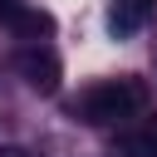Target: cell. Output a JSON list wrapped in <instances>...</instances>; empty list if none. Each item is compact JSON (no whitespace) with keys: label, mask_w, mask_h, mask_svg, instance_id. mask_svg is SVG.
<instances>
[{"label":"cell","mask_w":157,"mask_h":157,"mask_svg":"<svg viewBox=\"0 0 157 157\" xmlns=\"http://www.w3.org/2000/svg\"><path fill=\"white\" fill-rule=\"evenodd\" d=\"M142 108H147V88L137 78H108L78 98V118L93 128H128Z\"/></svg>","instance_id":"6da1fadb"},{"label":"cell","mask_w":157,"mask_h":157,"mask_svg":"<svg viewBox=\"0 0 157 157\" xmlns=\"http://www.w3.org/2000/svg\"><path fill=\"white\" fill-rule=\"evenodd\" d=\"M20 74L29 78L34 93H54V88H59V59H54V49H49V44L20 49Z\"/></svg>","instance_id":"7a4b0ae2"},{"label":"cell","mask_w":157,"mask_h":157,"mask_svg":"<svg viewBox=\"0 0 157 157\" xmlns=\"http://www.w3.org/2000/svg\"><path fill=\"white\" fill-rule=\"evenodd\" d=\"M113 157H157V118H132L113 137Z\"/></svg>","instance_id":"3957f363"},{"label":"cell","mask_w":157,"mask_h":157,"mask_svg":"<svg viewBox=\"0 0 157 157\" xmlns=\"http://www.w3.org/2000/svg\"><path fill=\"white\" fill-rule=\"evenodd\" d=\"M0 25H10L20 34H34V44H39V34H49V15L29 10L25 0H0Z\"/></svg>","instance_id":"277c9868"},{"label":"cell","mask_w":157,"mask_h":157,"mask_svg":"<svg viewBox=\"0 0 157 157\" xmlns=\"http://www.w3.org/2000/svg\"><path fill=\"white\" fill-rule=\"evenodd\" d=\"M0 157H29V152H20V147H0Z\"/></svg>","instance_id":"5b68a950"}]
</instances>
